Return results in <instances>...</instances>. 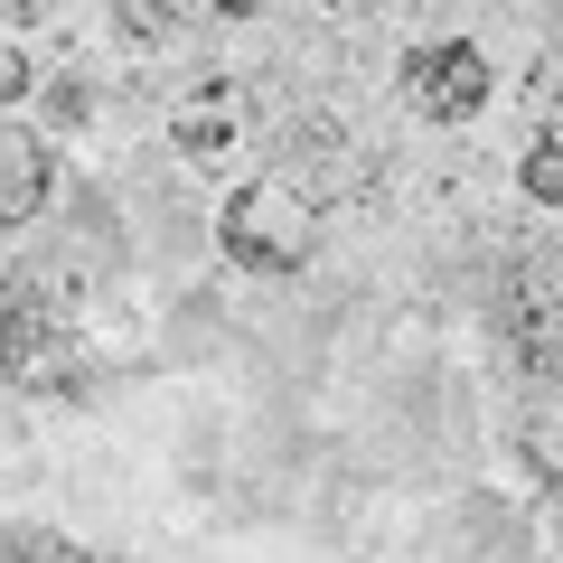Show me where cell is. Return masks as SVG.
Here are the masks:
<instances>
[{"mask_svg": "<svg viewBox=\"0 0 563 563\" xmlns=\"http://www.w3.org/2000/svg\"><path fill=\"white\" fill-rule=\"evenodd\" d=\"M217 235H225V254L254 263V273H301L310 244H320V198H310L291 169H254L244 188H225Z\"/></svg>", "mask_w": 563, "mask_h": 563, "instance_id": "6da1fadb", "label": "cell"}, {"mask_svg": "<svg viewBox=\"0 0 563 563\" xmlns=\"http://www.w3.org/2000/svg\"><path fill=\"white\" fill-rule=\"evenodd\" d=\"M404 85H413V103L432 122H470V113H488V95H498V66H488L479 38H422L413 57H404Z\"/></svg>", "mask_w": 563, "mask_h": 563, "instance_id": "7a4b0ae2", "label": "cell"}, {"mask_svg": "<svg viewBox=\"0 0 563 563\" xmlns=\"http://www.w3.org/2000/svg\"><path fill=\"white\" fill-rule=\"evenodd\" d=\"M47 198H57V151H47L38 122H0V225H29L47 217Z\"/></svg>", "mask_w": 563, "mask_h": 563, "instance_id": "3957f363", "label": "cell"}, {"mask_svg": "<svg viewBox=\"0 0 563 563\" xmlns=\"http://www.w3.org/2000/svg\"><path fill=\"white\" fill-rule=\"evenodd\" d=\"M169 141H179L188 161H217L225 141H235V103H225V95H198L179 122H169Z\"/></svg>", "mask_w": 563, "mask_h": 563, "instance_id": "277c9868", "label": "cell"}, {"mask_svg": "<svg viewBox=\"0 0 563 563\" xmlns=\"http://www.w3.org/2000/svg\"><path fill=\"white\" fill-rule=\"evenodd\" d=\"M517 442H526V470H536V479L563 498V395H544L536 413H526V432H517Z\"/></svg>", "mask_w": 563, "mask_h": 563, "instance_id": "5b68a950", "label": "cell"}, {"mask_svg": "<svg viewBox=\"0 0 563 563\" xmlns=\"http://www.w3.org/2000/svg\"><path fill=\"white\" fill-rule=\"evenodd\" d=\"M517 188H526L536 207H563V141H554V132L517 151Z\"/></svg>", "mask_w": 563, "mask_h": 563, "instance_id": "8992f818", "label": "cell"}, {"mask_svg": "<svg viewBox=\"0 0 563 563\" xmlns=\"http://www.w3.org/2000/svg\"><path fill=\"white\" fill-rule=\"evenodd\" d=\"M38 103H47V122H85V113H95V85H85V76H47Z\"/></svg>", "mask_w": 563, "mask_h": 563, "instance_id": "52a82bcc", "label": "cell"}, {"mask_svg": "<svg viewBox=\"0 0 563 563\" xmlns=\"http://www.w3.org/2000/svg\"><path fill=\"white\" fill-rule=\"evenodd\" d=\"M29 95H38V66H29V57H20V47H0V122L20 113V103H29Z\"/></svg>", "mask_w": 563, "mask_h": 563, "instance_id": "ba28073f", "label": "cell"}]
</instances>
